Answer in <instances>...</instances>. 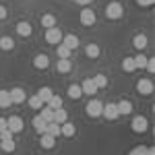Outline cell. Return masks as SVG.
<instances>
[{"label": "cell", "mask_w": 155, "mask_h": 155, "mask_svg": "<svg viewBox=\"0 0 155 155\" xmlns=\"http://www.w3.org/2000/svg\"><path fill=\"white\" fill-rule=\"evenodd\" d=\"M101 107H104V104L99 101V99H91L87 106H85V112H87V116H91V118H97V116H101Z\"/></svg>", "instance_id": "6da1fadb"}, {"label": "cell", "mask_w": 155, "mask_h": 155, "mask_svg": "<svg viewBox=\"0 0 155 155\" xmlns=\"http://www.w3.org/2000/svg\"><path fill=\"white\" fill-rule=\"evenodd\" d=\"M122 12H124V8H122L120 2H110V4L106 6V17L107 19H120Z\"/></svg>", "instance_id": "7a4b0ae2"}, {"label": "cell", "mask_w": 155, "mask_h": 155, "mask_svg": "<svg viewBox=\"0 0 155 155\" xmlns=\"http://www.w3.org/2000/svg\"><path fill=\"white\" fill-rule=\"evenodd\" d=\"M46 41H48V44H52V46H58V44H62V31H60L58 27H52V29H48V31H46Z\"/></svg>", "instance_id": "3957f363"}, {"label": "cell", "mask_w": 155, "mask_h": 155, "mask_svg": "<svg viewBox=\"0 0 155 155\" xmlns=\"http://www.w3.org/2000/svg\"><path fill=\"white\" fill-rule=\"evenodd\" d=\"M81 23H83L85 27H91V25L95 23V11L89 8V6H85L83 11H81Z\"/></svg>", "instance_id": "277c9868"}, {"label": "cell", "mask_w": 155, "mask_h": 155, "mask_svg": "<svg viewBox=\"0 0 155 155\" xmlns=\"http://www.w3.org/2000/svg\"><path fill=\"white\" fill-rule=\"evenodd\" d=\"M6 128L15 134V132H21L23 130V120L19 118V116H11V118H6Z\"/></svg>", "instance_id": "5b68a950"}, {"label": "cell", "mask_w": 155, "mask_h": 155, "mask_svg": "<svg viewBox=\"0 0 155 155\" xmlns=\"http://www.w3.org/2000/svg\"><path fill=\"white\" fill-rule=\"evenodd\" d=\"M130 126H132V130H134V132H145L147 128H149V122H147L145 116H134Z\"/></svg>", "instance_id": "8992f818"}, {"label": "cell", "mask_w": 155, "mask_h": 155, "mask_svg": "<svg viewBox=\"0 0 155 155\" xmlns=\"http://www.w3.org/2000/svg\"><path fill=\"white\" fill-rule=\"evenodd\" d=\"M101 114H104L107 120H116V118L120 116L116 104H104V107H101Z\"/></svg>", "instance_id": "52a82bcc"}, {"label": "cell", "mask_w": 155, "mask_h": 155, "mask_svg": "<svg viewBox=\"0 0 155 155\" xmlns=\"http://www.w3.org/2000/svg\"><path fill=\"white\" fill-rule=\"evenodd\" d=\"M137 91H139L141 95H151V91H153V83H151L149 79H141V81L137 83Z\"/></svg>", "instance_id": "ba28073f"}, {"label": "cell", "mask_w": 155, "mask_h": 155, "mask_svg": "<svg viewBox=\"0 0 155 155\" xmlns=\"http://www.w3.org/2000/svg\"><path fill=\"white\" fill-rule=\"evenodd\" d=\"M81 91H83L85 95H95L97 93V85L93 83V79H85L83 83H81Z\"/></svg>", "instance_id": "9c48e42d"}, {"label": "cell", "mask_w": 155, "mask_h": 155, "mask_svg": "<svg viewBox=\"0 0 155 155\" xmlns=\"http://www.w3.org/2000/svg\"><path fill=\"white\" fill-rule=\"evenodd\" d=\"M8 93H11V101L12 104H23L25 99H27V95H25V91L21 89V87H15V89H11Z\"/></svg>", "instance_id": "30bf717a"}, {"label": "cell", "mask_w": 155, "mask_h": 155, "mask_svg": "<svg viewBox=\"0 0 155 155\" xmlns=\"http://www.w3.org/2000/svg\"><path fill=\"white\" fill-rule=\"evenodd\" d=\"M62 46H66V48L72 52V50L79 46V37L72 35V33H68V35H62Z\"/></svg>", "instance_id": "8fae6325"}, {"label": "cell", "mask_w": 155, "mask_h": 155, "mask_svg": "<svg viewBox=\"0 0 155 155\" xmlns=\"http://www.w3.org/2000/svg\"><path fill=\"white\" fill-rule=\"evenodd\" d=\"M39 145H41L44 149H54L56 139H54L52 134H48V132H44V134H41V139H39Z\"/></svg>", "instance_id": "7c38bea8"}, {"label": "cell", "mask_w": 155, "mask_h": 155, "mask_svg": "<svg viewBox=\"0 0 155 155\" xmlns=\"http://www.w3.org/2000/svg\"><path fill=\"white\" fill-rule=\"evenodd\" d=\"M33 66H35V68H48L50 58L46 56V54H37L35 58H33Z\"/></svg>", "instance_id": "4fadbf2b"}, {"label": "cell", "mask_w": 155, "mask_h": 155, "mask_svg": "<svg viewBox=\"0 0 155 155\" xmlns=\"http://www.w3.org/2000/svg\"><path fill=\"white\" fill-rule=\"evenodd\" d=\"M54 122H56V124H64V122H68V112H66L64 107L54 110Z\"/></svg>", "instance_id": "5bb4252c"}, {"label": "cell", "mask_w": 155, "mask_h": 155, "mask_svg": "<svg viewBox=\"0 0 155 155\" xmlns=\"http://www.w3.org/2000/svg\"><path fill=\"white\" fill-rule=\"evenodd\" d=\"M74 132H77V128H74L72 122H64V124H60V134H62V137H74Z\"/></svg>", "instance_id": "9a60e30c"}, {"label": "cell", "mask_w": 155, "mask_h": 155, "mask_svg": "<svg viewBox=\"0 0 155 155\" xmlns=\"http://www.w3.org/2000/svg\"><path fill=\"white\" fill-rule=\"evenodd\" d=\"M31 25L27 23V21H21V23H17V33L19 35H23V37H27V35H31Z\"/></svg>", "instance_id": "2e32d148"}, {"label": "cell", "mask_w": 155, "mask_h": 155, "mask_svg": "<svg viewBox=\"0 0 155 155\" xmlns=\"http://www.w3.org/2000/svg\"><path fill=\"white\" fill-rule=\"evenodd\" d=\"M46 126H48V122H46V120H44L41 116H39V114H37L35 118H33V128H35L39 134H44V132H46Z\"/></svg>", "instance_id": "e0dca14e"}, {"label": "cell", "mask_w": 155, "mask_h": 155, "mask_svg": "<svg viewBox=\"0 0 155 155\" xmlns=\"http://www.w3.org/2000/svg\"><path fill=\"white\" fill-rule=\"evenodd\" d=\"M128 155H155L153 147H143V145H139V147H134Z\"/></svg>", "instance_id": "ac0fdd59"}, {"label": "cell", "mask_w": 155, "mask_h": 155, "mask_svg": "<svg viewBox=\"0 0 155 155\" xmlns=\"http://www.w3.org/2000/svg\"><path fill=\"white\" fill-rule=\"evenodd\" d=\"M52 95H54V91H52L50 87H41V89L37 91V97H39V99H41L44 104H48L50 99H52Z\"/></svg>", "instance_id": "d6986e66"}, {"label": "cell", "mask_w": 155, "mask_h": 155, "mask_svg": "<svg viewBox=\"0 0 155 155\" xmlns=\"http://www.w3.org/2000/svg\"><path fill=\"white\" fill-rule=\"evenodd\" d=\"M116 107H118L120 116H122V114L126 116V114H130V112H132V104H130V101H126V99H122L120 104H116Z\"/></svg>", "instance_id": "ffe728a7"}, {"label": "cell", "mask_w": 155, "mask_h": 155, "mask_svg": "<svg viewBox=\"0 0 155 155\" xmlns=\"http://www.w3.org/2000/svg\"><path fill=\"white\" fill-rule=\"evenodd\" d=\"M71 68H72V62H71L68 58H62V60H58V72L66 74V72H71Z\"/></svg>", "instance_id": "44dd1931"}, {"label": "cell", "mask_w": 155, "mask_h": 155, "mask_svg": "<svg viewBox=\"0 0 155 155\" xmlns=\"http://www.w3.org/2000/svg\"><path fill=\"white\" fill-rule=\"evenodd\" d=\"M11 93L6 89H0V107H11Z\"/></svg>", "instance_id": "7402d4cb"}, {"label": "cell", "mask_w": 155, "mask_h": 155, "mask_svg": "<svg viewBox=\"0 0 155 155\" xmlns=\"http://www.w3.org/2000/svg\"><path fill=\"white\" fill-rule=\"evenodd\" d=\"M56 17H54V15H44V17H41V25H44V27H46V29H52V27H56Z\"/></svg>", "instance_id": "603a6c76"}, {"label": "cell", "mask_w": 155, "mask_h": 155, "mask_svg": "<svg viewBox=\"0 0 155 155\" xmlns=\"http://www.w3.org/2000/svg\"><path fill=\"white\" fill-rule=\"evenodd\" d=\"M83 95V91H81V85H71V87H68V97H71V99H79V97Z\"/></svg>", "instance_id": "cb8c5ba5"}, {"label": "cell", "mask_w": 155, "mask_h": 155, "mask_svg": "<svg viewBox=\"0 0 155 155\" xmlns=\"http://www.w3.org/2000/svg\"><path fill=\"white\" fill-rule=\"evenodd\" d=\"M39 116L46 120V122H54V110L48 107V106H44V107H41V112H39Z\"/></svg>", "instance_id": "d4e9b609"}, {"label": "cell", "mask_w": 155, "mask_h": 155, "mask_svg": "<svg viewBox=\"0 0 155 155\" xmlns=\"http://www.w3.org/2000/svg\"><path fill=\"white\" fill-rule=\"evenodd\" d=\"M46 132H48V134H52L54 139H56V137H60V124H56V122H48Z\"/></svg>", "instance_id": "484cf974"}, {"label": "cell", "mask_w": 155, "mask_h": 155, "mask_svg": "<svg viewBox=\"0 0 155 155\" xmlns=\"http://www.w3.org/2000/svg\"><path fill=\"white\" fill-rule=\"evenodd\" d=\"M85 52H87V56H89V58H93V60H95L97 56H99V52H101V50H99V46H97V44H89Z\"/></svg>", "instance_id": "4316f807"}, {"label": "cell", "mask_w": 155, "mask_h": 155, "mask_svg": "<svg viewBox=\"0 0 155 155\" xmlns=\"http://www.w3.org/2000/svg\"><path fill=\"white\" fill-rule=\"evenodd\" d=\"M0 143H2V149H4L6 153H12V151H15V141H12V137H8V139H0Z\"/></svg>", "instance_id": "83f0119b"}, {"label": "cell", "mask_w": 155, "mask_h": 155, "mask_svg": "<svg viewBox=\"0 0 155 155\" xmlns=\"http://www.w3.org/2000/svg\"><path fill=\"white\" fill-rule=\"evenodd\" d=\"M46 106L52 107V110H60V107H62V97L60 95H52V99H50Z\"/></svg>", "instance_id": "f1b7e54d"}, {"label": "cell", "mask_w": 155, "mask_h": 155, "mask_svg": "<svg viewBox=\"0 0 155 155\" xmlns=\"http://www.w3.org/2000/svg\"><path fill=\"white\" fill-rule=\"evenodd\" d=\"M132 46H134L137 50H145V46H147V37H145L143 33L137 35V37H134V41H132Z\"/></svg>", "instance_id": "f546056e"}, {"label": "cell", "mask_w": 155, "mask_h": 155, "mask_svg": "<svg viewBox=\"0 0 155 155\" xmlns=\"http://www.w3.org/2000/svg\"><path fill=\"white\" fill-rule=\"evenodd\" d=\"M132 60H134V68H145L147 66V56H143V54L132 56Z\"/></svg>", "instance_id": "4dcf8cb0"}, {"label": "cell", "mask_w": 155, "mask_h": 155, "mask_svg": "<svg viewBox=\"0 0 155 155\" xmlns=\"http://www.w3.org/2000/svg\"><path fill=\"white\" fill-rule=\"evenodd\" d=\"M122 68H124L126 72L134 71V60H132V56H126V58L122 60Z\"/></svg>", "instance_id": "1f68e13d"}, {"label": "cell", "mask_w": 155, "mask_h": 155, "mask_svg": "<svg viewBox=\"0 0 155 155\" xmlns=\"http://www.w3.org/2000/svg\"><path fill=\"white\" fill-rule=\"evenodd\" d=\"M0 48H2V50H12V48H15V41H12L8 35L0 37Z\"/></svg>", "instance_id": "d6a6232c"}, {"label": "cell", "mask_w": 155, "mask_h": 155, "mask_svg": "<svg viewBox=\"0 0 155 155\" xmlns=\"http://www.w3.org/2000/svg\"><path fill=\"white\" fill-rule=\"evenodd\" d=\"M29 106L33 107V110H41V107L46 106V104H44V101H41V99H39L37 95H33V97H29Z\"/></svg>", "instance_id": "836d02e7"}, {"label": "cell", "mask_w": 155, "mask_h": 155, "mask_svg": "<svg viewBox=\"0 0 155 155\" xmlns=\"http://www.w3.org/2000/svg\"><path fill=\"white\" fill-rule=\"evenodd\" d=\"M62 58H71V50L66 46H62V44H58V60H62Z\"/></svg>", "instance_id": "e575fe53"}, {"label": "cell", "mask_w": 155, "mask_h": 155, "mask_svg": "<svg viewBox=\"0 0 155 155\" xmlns=\"http://www.w3.org/2000/svg\"><path fill=\"white\" fill-rule=\"evenodd\" d=\"M93 83L97 85V89H101V87H106V85H107V79L104 77V74H95V77H93Z\"/></svg>", "instance_id": "d590c367"}, {"label": "cell", "mask_w": 155, "mask_h": 155, "mask_svg": "<svg viewBox=\"0 0 155 155\" xmlns=\"http://www.w3.org/2000/svg\"><path fill=\"white\" fill-rule=\"evenodd\" d=\"M145 68H147L149 72H153V71H155V62H153V58H151V60H147V66H145Z\"/></svg>", "instance_id": "8d00e7d4"}, {"label": "cell", "mask_w": 155, "mask_h": 155, "mask_svg": "<svg viewBox=\"0 0 155 155\" xmlns=\"http://www.w3.org/2000/svg\"><path fill=\"white\" fill-rule=\"evenodd\" d=\"M137 2H139V6H151L155 0H137Z\"/></svg>", "instance_id": "74e56055"}, {"label": "cell", "mask_w": 155, "mask_h": 155, "mask_svg": "<svg viewBox=\"0 0 155 155\" xmlns=\"http://www.w3.org/2000/svg\"><path fill=\"white\" fill-rule=\"evenodd\" d=\"M74 2H77V4H81V6H87V4H91L93 0H74Z\"/></svg>", "instance_id": "f35d334b"}, {"label": "cell", "mask_w": 155, "mask_h": 155, "mask_svg": "<svg viewBox=\"0 0 155 155\" xmlns=\"http://www.w3.org/2000/svg\"><path fill=\"white\" fill-rule=\"evenodd\" d=\"M6 130V118H0V132Z\"/></svg>", "instance_id": "ab89813d"}, {"label": "cell", "mask_w": 155, "mask_h": 155, "mask_svg": "<svg viewBox=\"0 0 155 155\" xmlns=\"http://www.w3.org/2000/svg\"><path fill=\"white\" fill-rule=\"evenodd\" d=\"M4 17H6V6L0 4V19H4Z\"/></svg>", "instance_id": "60d3db41"}]
</instances>
